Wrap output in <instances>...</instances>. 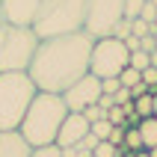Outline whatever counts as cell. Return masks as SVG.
I'll return each instance as SVG.
<instances>
[{"label":"cell","instance_id":"6da1fadb","mask_svg":"<svg viewBox=\"0 0 157 157\" xmlns=\"http://www.w3.org/2000/svg\"><path fill=\"white\" fill-rule=\"evenodd\" d=\"M89 56H92V39L83 30L68 36L39 39V48L30 59L27 74L33 77L39 92L62 95L74 80H80L89 71Z\"/></svg>","mask_w":157,"mask_h":157},{"label":"cell","instance_id":"7a4b0ae2","mask_svg":"<svg viewBox=\"0 0 157 157\" xmlns=\"http://www.w3.org/2000/svg\"><path fill=\"white\" fill-rule=\"evenodd\" d=\"M65 116H68V107H65L62 95L36 92V98L30 101L24 119L18 124V133L33 148L36 145H51V142H56V133H59V124Z\"/></svg>","mask_w":157,"mask_h":157},{"label":"cell","instance_id":"3957f363","mask_svg":"<svg viewBox=\"0 0 157 157\" xmlns=\"http://www.w3.org/2000/svg\"><path fill=\"white\" fill-rule=\"evenodd\" d=\"M83 18H86V0H44L30 27L39 39H51L83 30Z\"/></svg>","mask_w":157,"mask_h":157},{"label":"cell","instance_id":"277c9868","mask_svg":"<svg viewBox=\"0 0 157 157\" xmlns=\"http://www.w3.org/2000/svg\"><path fill=\"white\" fill-rule=\"evenodd\" d=\"M36 92L27 71H0V131H18Z\"/></svg>","mask_w":157,"mask_h":157},{"label":"cell","instance_id":"5b68a950","mask_svg":"<svg viewBox=\"0 0 157 157\" xmlns=\"http://www.w3.org/2000/svg\"><path fill=\"white\" fill-rule=\"evenodd\" d=\"M39 48V36L30 24H6L0 27V71H27Z\"/></svg>","mask_w":157,"mask_h":157},{"label":"cell","instance_id":"8992f818","mask_svg":"<svg viewBox=\"0 0 157 157\" xmlns=\"http://www.w3.org/2000/svg\"><path fill=\"white\" fill-rule=\"evenodd\" d=\"M131 51L124 48L122 39L116 36H104L92 42V56H89V71L95 77H119V71L128 65Z\"/></svg>","mask_w":157,"mask_h":157},{"label":"cell","instance_id":"52a82bcc","mask_svg":"<svg viewBox=\"0 0 157 157\" xmlns=\"http://www.w3.org/2000/svg\"><path fill=\"white\" fill-rule=\"evenodd\" d=\"M124 18V0H86V18L83 33L95 42L104 36H113L116 24Z\"/></svg>","mask_w":157,"mask_h":157},{"label":"cell","instance_id":"ba28073f","mask_svg":"<svg viewBox=\"0 0 157 157\" xmlns=\"http://www.w3.org/2000/svg\"><path fill=\"white\" fill-rule=\"evenodd\" d=\"M98 98H101V77H95L92 71H86L80 80H74L62 92V101L68 107V113H80V110L98 104Z\"/></svg>","mask_w":157,"mask_h":157},{"label":"cell","instance_id":"9c48e42d","mask_svg":"<svg viewBox=\"0 0 157 157\" xmlns=\"http://www.w3.org/2000/svg\"><path fill=\"white\" fill-rule=\"evenodd\" d=\"M89 133V122L83 119V113H68L59 124V133H56V145L59 148H68V145H77L83 136Z\"/></svg>","mask_w":157,"mask_h":157},{"label":"cell","instance_id":"30bf717a","mask_svg":"<svg viewBox=\"0 0 157 157\" xmlns=\"http://www.w3.org/2000/svg\"><path fill=\"white\" fill-rule=\"evenodd\" d=\"M3 3V12H6V21L12 24H33L36 12L44 0H0Z\"/></svg>","mask_w":157,"mask_h":157},{"label":"cell","instance_id":"8fae6325","mask_svg":"<svg viewBox=\"0 0 157 157\" xmlns=\"http://www.w3.org/2000/svg\"><path fill=\"white\" fill-rule=\"evenodd\" d=\"M33 145L18 131H0V157H30Z\"/></svg>","mask_w":157,"mask_h":157},{"label":"cell","instance_id":"7c38bea8","mask_svg":"<svg viewBox=\"0 0 157 157\" xmlns=\"http://www.w3.org/2000/svg\"><path fill=\"white\" fill-rule=\"evenodd\" d=\"M136 131L142 136V148H154L157 145V116H145L136 122Z\"/></svg>","mask_w":157,"mask_h":157},{"label":"cell","instance_id":"4fadbf2b","mask_svg":"<svg viewBox=\"0 0 157 157\" xmlns=\"http://www.w3.org/2000/svg\"><path fill=\"white\" fill-rule=\"evenodd\" d=\"M124 151H140L142 148V136L136 131V124H124V140H122Z\"/></svg>","mask_w":157,"mask_h":157},{"label":"cell","instance_id":"5bb4252c","mask_svg":"<svg viewBox=\"0 0 157 157\" xmlns=\"http://www.w3.org/2000/svg\"><path fill=\"white\" fill-rule=\"evenodd\" d=\"M133 107V116L136 119H145V116H151V92H142V95H136L131 101Z\"/></svg>","mask_w":157,"mask_h":157},{"label":"cell","instance_id":"9a60e30c","mask_svg":"<svg viewBox=\"0 0 157 157\" xmlns=\"http://www.w3.org/2000/svg\"><path fill=\"white\" fill-rule=\"evenodd\" d=\"M122 151L124 148H116L110 140H101L95 148H92V157H122Z\"/></svg>","mask_w":157,"mask_h":157},{"label":"cell","instance_id":"2e32d148","mask_svg":"<svg viewBox=\"0 0 157 157\" xmlns=\"http://www.w3.org/2000/svg\"><path fill=\"white\" fill-rule=\"evenodd\" d=\"M142 80V71H136V68H131V65H124L122 71H119V86H136V83H140Z\"/></svg>","mask_w":157,"mask_h":157},{"label":"cell","instance_id":"e0dca14e","mask_svg":"<svg viewBox=\"0 0 157 157\" xmlns=\"http://www.w3.org/2000/svg\"><path fill=\"white\" fill-rule=\"evenodd\" d=\"M89 131L95 133V140H98V142H101V140H110L113 122H110V119H98V122H92V124H89Z\"/></svg>","mask_w":157,"mask_h":157},{"label":"cell","instance_id":"ac0fdd59","mask_svg":"<svg viewBox=\"0 0 157 157\" xmlns=\"http://www.w3.org/2000/svg\"><path fill=\"white\" fill-rule=\"evenodd\" d=\"M128 65L131 68H136V71H142V68H148L151 65V56H148V51H131V59H128Z\"/></svg>","mask_w":157,"mask_h":157},{"label":"cell","instance_id":"d6986e66","mask_svg":"<svg viewBox=\"0 0 157 157\" xmlns=\"http://www.w3.org/2000/svg\"><path fill=\"white\" fill-rule=\"evenodd\" d=\"M30 157H62V148L56 142H51V145H36L30 151Z\"/></svg>","mask_w":157,"mask_h":157},{"label":"cell","instance_id":"ffe728a7","mask_svg":"<svg viewBox=\"0 0 157 157\" xmlns=\"http://www.w3.org/2000/svg\"><path fill=\"white\" fill-rule=\"evenodd\" d=\"M154 33V24H148V21H142V18H133L131 21V36H151Z\"/></svg>","mask_w":157,"mask_h":157},{"label":"cell","instance_id":"44dd1931","mask_svg":"<svg viewBox=\"0 0 157 157\" xmlns=\"http://www.w3.org/2000/svg\"><path fill=\"white\" fill-rule=\"evenodd\" d=\"M142 6H145V0H124V18H128V21L140 18Z\"/></svg>","mask_w":157,"mask_h":157},{"label":"cell","instance_id":"7402d4cb","mask_svg":"<svg viewBox=\"0 0 157 157\" xmlns=\"http://www.w3.org/2000/svg\"><path fill=\"white\" fill-rule=\"evenodd\" d=\"M80 113H83V119H86L89 124H92V122H98V119H107V110H104V107H98V104L86 107V110H80Z\"/></svg>","mask_w":157,"mask_h":157},{"label":"cell","instance_id":"603a6c76","mask_svg":"<svg viewBox=\"0 0 157 157\" xmlns=\"http://www.w3.org/2000/svg\"><path fill=\"white\" fill-rule=\"evenodd\" d=\"M113 101H116V104H119V107H131V101H133L131 89H128V86H119V89H116V92H113Z\"/></svg>","mask_w":157,"mask_h":157},{"label":"cell","instance_id":"cb8c5ba5","mask_svg":"<svg viewBox=\"0 0 157 157\" xmlns=\"http://www.w3.org/2000/svg\"><path fill=\"white\" fill-rule=\"evenodd\" d=\"M142 83L148 86V92H154V89H157V68H154V65L142 68Z\"/></svg>","mask_w":157,"mask_h":157},{"label":"cell","instance_id":"d4e9b609","mask_svg":"<svg viewBox=\"0 0 157 157\" xmlns=\"http://www.w3.org/2000/svg\"><path fill=\"white\" fill-rule=\"evenodd\" d=\"M113 36H116V39H128V36H131V21H128V18H122V21L116 24Z\"/></svg>","mask_w":157,"mask_h":157},{"label":"cell","instance_id":"484cf974","mask_svg":"<svg viewBox=\"0 0 157 157\" xmlns=\"http://www.w3.org/2000/svg\"><path fill=\"white\" fill-rule=\"evenodd\" d=\"M119 89V77H101V92L104 95H113Z\"/></svg>","mask_w":157,"mask_h":157},{"label":"cell","instance_id":"4316f807","mask_svg":"<svg viewBox=\"0 0 157 157\" xmlns=\"http://www.w3.org/2000/svg\"><path fill=\"white\" fill-rule=\"evenodd\" d=\"M140 18H142V21H148V24H154V18H157V6H154V3H148V0H145V6H142Z\"/></svg>","mask_w":157,"mask_h":157},{"label":"cell","instance_id":"83f0119b","mask_svg":"<svg viewBox=\"0 0 157 157\" xmlns=\"http://www.w3.org/2000/svg\"><path fill=\"white\" fill-rule=\"evenodd\" d=\"M122 42H124L128 51H140V36H128V39H122Z\"/></svg>","mask_w":157,"mask_h":157},{"label":"cell","instance_id":"f1b7e54d","mask_svg":"<svg viewBox=\"0 0 157 157\" xmlns=\"http://www.w3.org/2000/svg\"><path fill=\"white\" fill-rule=\"evenodd\" d=\"M113 104H116V101H113V95H104V92H101V98H98V107H104V110H110Z\"/></svg>","mask_w":157,"mask_h":157},{"label":"cell","instance_id":"f546056e","mask_svg":"<svg viewBox=\"0 0 157 157\" xmlns=\"http://www.w3.org/2000/svg\"><path fill=\"white\" fill-rule=\"evenodd\" d=\"M151 116H157V89L151 92Z\"/></svg>","mask_w":157,"mask_h":157},{"label":"cell","instance_id":"4dcf8cb0","mask_svg":"<svg viewBox=\"0 0 157 157\" xmlns=\"http://www.w3.org/2000/svg\"><path fill=\"white\" fill-rule=\"evenodd\" d=\"M6 24V12H3V3H0V27Z\"/></svg>","mask_w":157,"mask_h":157},{"label":"cell","instance_id":"1f68e13d","mask_svg":"<svg viewBox=\"0 0 157 157\" xmlns=\"http://www.w3.org/2000/svg\"><path fill=\"white\" fill-rule=\"evenodd\" d=\"M148 56H151V65H154V68H157V51H151Z\"/></svg>","mask_w":157,"mask_h":157},{"label":"cell","instance_id":"d6a6232c","mask_svg":"<svg viewBox=\"0 0 157 157\" xmlns=\"http://www.w3.org/2000/svg\"><path fill=\"white\" fill-rule=\"evenodd\" d=\"M145 151H148V157H157V145L154 148H145Z\"/></svg>","mask_w":157,"mask_h":157},{"label":"cell","instance_id":"836d02e7","mask_svg":"<svg viewBox=\"0 0 157 157\" xmlns=\"http://www.w3.org/2000/svg\"><path fill=\"white\" fill-rule=\"evenodd\" d=\"M148 3H154V6H157V0H148Z\"/></svg>","mask_w":157,"mask_h":157},{"label":"cell","instance_id":"e575fe53","mask_svg":"<svg viewBox=\"0 0 157 157\" xmlns=\"http://www.w3.org/2000/svg\"><path fill=\"white\" fill-rule=\"evenodd\" d=\"M154 30H157V18H154Z\"/></svg>","mask_w":157,"mask_h":157}]
</instances>
